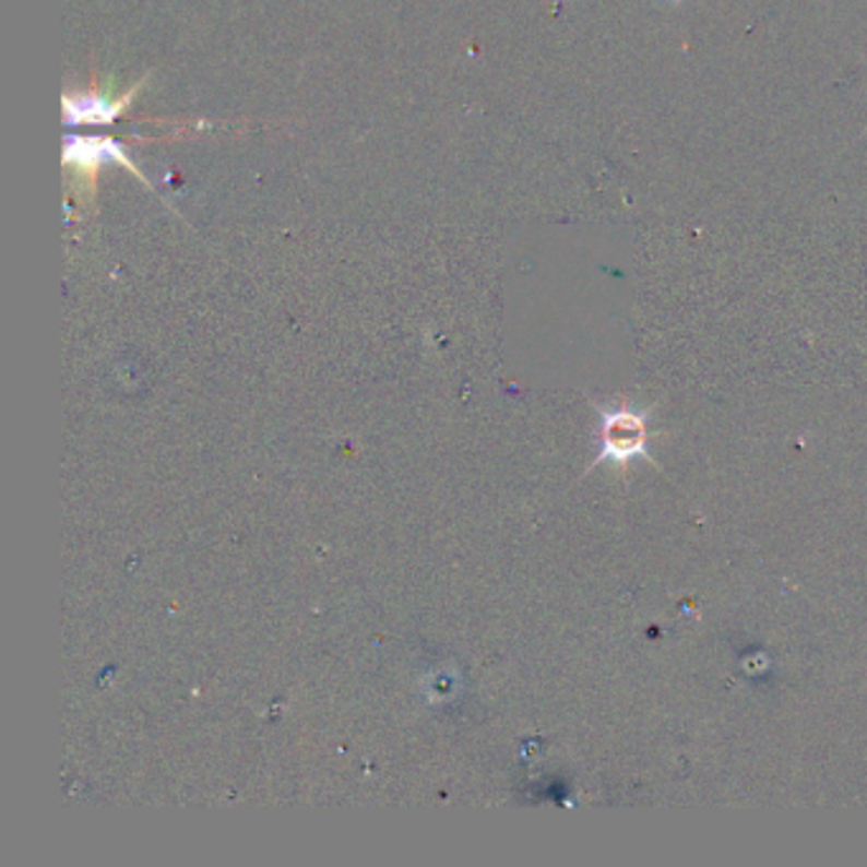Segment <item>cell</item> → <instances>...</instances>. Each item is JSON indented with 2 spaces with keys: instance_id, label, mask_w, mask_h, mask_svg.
I'll list each match as a JSON object with an SVG mask.
<instances>
[{
  "instance_id": "obj_1",
  "label": "cell",
  "mask_w": 867,
  "mask_h": 867,
  "mask_svg": "<svg viewBox=\"0 0 867 867\" xmlns=\"http://www.w3.org/2000/svg\"><path fill=\"white\" fill-rule=\"evenodd\" d=\"M598 455H595L593 466L610 463V466L626 471L631 463L649 461L660 468V463L649 451V443H652L649 409H637L621 402V405L598 407Z\"/></svg>"
},
{
  "instance_id": "obj_2",
  "label": "cell",
  "mask_w": 867,
  "mask_h": 867,
  "mask_svg": "<svg viewBox=\"0 0 867 867\" xmlns=\"http://www.w3.org/2000/svg\"><path fill=\"white\" fill-rule=\"evenodd\" d=\"M64 161L69 168H76L82 176L84 174H95L105 161H118L120 166H126L135 176H141L145 181V176L138 171L133 166V161L128 158V153L122 151V145H118L110 138H80V135H69L64 145Z\"/></svg>"
},
{
  "instance_id": "obj_4",
  "label": "cell",
  "mask_w": 867,
  "mask_h": 867,
  "mask_svg": "<svg viewBox=\"0 0 867 867\" xmlns=\"http://www.w3.org/2000/svg\"><path fill=\"white\" fill-rule=\"evenodd\" d=\"M664 3H669V5H679V3H682V0H664Z\"/></svg>"
},
{
  "instance_id": "obj_3",
  "label": "cell",
  "mask_w": 867,
  "mask_h": 867,
  "mask_svg": "<svg viewBox=\"0 0 867 867\" xmlns=\"http://www.w3.org/2000/svg\"><path fill=\"white\" fill-rule=\"evenodd\" d=\"M141 87L143 82L120 99H110L107 95H64L67 122L69 126H107L128 110L130 99Z\"/></svg>"
}]
</instances>
